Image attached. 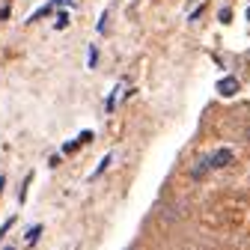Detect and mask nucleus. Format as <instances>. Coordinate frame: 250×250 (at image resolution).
<instances>
[{
    "mask_svg": "<svg viewBox=\"0 0 250 250\" xmlns=\"http://www.w3.org/2000/svg\"><path fill=\"white\" fill-rule=\"evenodd\" d=\"M39 235H42V224H33V227L27 229V238H24V244H27V247H33V244L39 241Z\"/></svg>",
    "mask_w": 250,
    "mask_h": 250,
    "instance_id": "20e7f679",
    "label": "nucleus"
},
{
    "mask_svg": "<svg viewBox=\"0 0 250 250\" xmlns=\"http://www.w3.org/2000/svg\"><path fill=\"white\" fill-rule=\"evenodd\" d=\"M30 182H33V173H27V179H24V185H21V191H18V200H21V203L27 200V191H30Z\"/></svg>",
    "mask_w": 250,
    "mask_h": 250,
    "instance_id": "423d86ee",
    "label": "nucleus"
},
{
    "mask_svg": "<svg viewBox=\"0 0 250 250\" xmlns=\"http://www.w3.org/2000/svg\"><path fill=\"white\" fill-rule=\"evenodd\" d=\"M232 149H217V152H208V155H203V158H197V164L191 167V179L194 182H200V179H206L211 170H221V167H227V164H232Z\"/></svg>",
    "mask_w": 250,
    "mask_h": 250,
    "instance_id": "f257e3e1",
    "label": "nucleus"
},
{
    "mask_svg": "<svg viewBox=\"0 0 250 250\" xmlns=\"http://www.w3.org/2000/svg\"><path fill=\"white\" fill-rule=\"evenodd\" d=\"M6 250H15V247H6Z\"/></svg>",
    "mask_w": 250,
    "mask_h": 250,
    "instance_id": "f8f14e48",
    "label": "nucleus"
},
{
    "mask_svg": "<svg viewBox=\"0 0 250 250\" xmlns=\"http://www.w3.org/2000/svg\"><path fill=\"white\" fill-rule=\"evenodd\" d=\"M15 227V217H6V221H3V227H0V241H3L6 238V232Z\"/></svg>",
    "mask_w": 250,
    "mask_h": 250,
    "instance_id": "6e6552de",
    "label": "nucleus"
},
{
    "mask_svg": "<svg viewBox=\"0 0 250 250\" xmlns=\"http://www.w3.org/2000/svg\"><path fill=\"white\" fill-rule=\"evenodd\" d=\"M60 3H62V0H51V3H45V6H39V9H36L33 15H30L27 21H30V24H33V21H39V18H45V15H51V12H54V9H57Z\"/></svg>",
    "mask_w": 250,
    "mask_h": 250,
    "instance_id": "7ed1b4c3",
    "label": "nucleus"
},
{
    "mask_svg": "<svg viewBox=\"0 0 250 250\" xmlns=\"http://www.w3.org/2000/svg\"><path fill=\"white\" fill-rule=\"evenodd\" d=\"M96 62H99V51H96V45H92V48H89V66L96 69Z\"/></svg>",
    "mask_w": 250,
    "mask_h": 250,
    "instance_id": "9d476101",
    "label": "nucleus"
},
{
    "mask_svg": "<svg viewBox=\"0 0 250 250\" xmlns=\"http://www.w3.org/2000/svg\"><path fill=\"white\" fill-rule=\"evenodd\" d=\"M217 92H221L224 99L235 96V92H238V78H221V83H217Z\"/></svg>",
    "mask_w": 250,
    "mask_h": 250,
    "instance_id": "f03ea898",
    "label": "nucleus"
},
{
    "mask_svg": "<svg viewBox=\"0 0 250 250\" xmlns=\"http://www.w3.org/2000/svg\"><path fill=\"white\" fill-rule=\"evenodd\" d=\"M78 146H81V140H69L66 146H62V152H66V155H72V152H78Z\"/></svg>",
    "mask_w": 250,
    "mask_h": 250,
    "instance_id": "1a4fd4ad",
    "label": "nucleus"
},
{
    "mask_svg": "<svg viewBox=\"0 0 250 250\" xmlns=\"http://www.w3.org/2000/svg\"><path fill=\"white\" fill-rule=\"evenodd\" d=\"M221 21L229 24V21H232V12H229V9H221Z\"/></svg>",
    "mask_w": 250,
    "mask_h": 250,
    "instance_id": "9b49d317",
    "label": "nucleus"
},
{
    "mask_svg": "<svg viewBox=\"0 0 250 250\" xmlns=\"http://www.w3.org/2000/svg\"><path fill=\"white\" fill-rule=\"evenodd\" d=\"M69 21H72V15H69V12H60V15H57V21H54V27H57V30H66V27H69Z\"/></svg>",
    "mask_w": 250,
    "mask_h": 250,
    "instance_id": "39448f33",
    "label": "nucleus"
},
{
    "mask_svg": "<svg viewBox=\"0 0 250 250\" xmlns=\"http://www.w3.org/2000/svg\"><path fill=\"white\" fill-rule=\"evenodd\" d=\"M110 161H113V155H104V161H102V164L96 167V173H92V179H96V176H102V173H104V170L110 167Z\"/></svg>",
    "mask_w": 250,
    "mask_h": 250,
    "instance_id": "0eeeda50",
    "label": "nucleus"
}]
</instances>
